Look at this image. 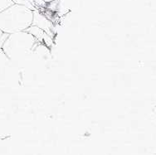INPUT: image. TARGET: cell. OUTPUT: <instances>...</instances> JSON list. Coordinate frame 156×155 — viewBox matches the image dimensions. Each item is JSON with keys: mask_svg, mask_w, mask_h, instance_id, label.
Here are the masks:
<instances>
[{"mask_svg": "<svg viewBox=\"0 0 156 155\" xmlns=\"http://www.w3.org/2000/svg\"><path fill=\"white\" fill-rule=\"evenodd\" d=\"M43 2H46V3H51V2H53L55 0H42Z\"/></svg>", "mask_w": 156, "mask_h": 155, "instance_id": "8992f818", "label": "cell"}, {"mask_svg": "<svg viewBox=\"0 0 156 155\" xmlns=\"http://www.w3.org/2000/svg\"><path fill=\"white\" fill-rule=\"evenodd\" d=\"M13 2L12 0H0V12L3 11V9L9 7L10 5L13 4Z\"/></svg>", "mask_w": 156, "mask_h": 155, "instance_id": "277c9868", "label": "cell"}, {"mask_svg": "<svg viewBox=\"0 0 156 155\" xmlns=\"http://www.w3.org/2000/svg\"><path fill=\"white\" fill-rule=\"evenodd\" d=\"M12 2L17 4H20V5H23V6L27 7L31 10L35 11V6H34V3L33 0H12Z\"/></svg>", "mask_w": 156, "mask_h": 155, "instance_id": "3957f363", "label": "cell"}, {"mask_svg": "<svg viewBox=\"0 0 156 155\" xmlns=\"http://www.w3.org/2000/svg\"><path fill=\"white\" fill-rule=\"evenodd\" d=\"M33 21V11L23 5L13 3L0 12V30L7 34L26 31Z\"/></svg>", "mask_w": 156, "mask_h": 155, "instance_id": "6da1fadb", "label": "cell"}, {"mask_svg": "<svg viewBox=\"0 0 156 155\" xmlns=\"http://www.w3.org/2000/svg\"><path fill=\"white\" fill-rule=\"evenodd\" d=\"M8 35H9V34L3 33V32H2V31L0 30V48L2 47V45H3V42L5 41V39L7 38Z\"/></svg>", "mask_w": 156, "mask_h": 155, "instance_id": "5b68a950", "label": "cell"}, {"mask_svg": "<svg viewBox=\"0 0 156 155\" xmlns=\"http://www.w3.org/2000/svg\"><path fill=\"white\" fill-rule=\"evenodd\" d=\"M35 43L34 35L27 31H23L9 34L1 48L9 59L18 61L29 53Z\"/></svg>", "mask_w": 156, "mask_h": 155, "instance_id": "7a4b0ae2", "label": "cell"}]
</instances>
